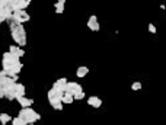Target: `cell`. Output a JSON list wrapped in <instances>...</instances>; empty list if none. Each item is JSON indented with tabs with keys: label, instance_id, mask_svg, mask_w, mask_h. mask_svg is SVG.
<instances>
[{
	"label": "cell",
	"instance_id": "603a6c76",
	"mask_svg": "<svg viewBox=\"0 0 166 125\" xmlns=\"http://www.w3.org/2000/svg\"><path fill=\"white\" fill-rule=\"evenodd\" d=\"M28 125H37V124H28Z\"/></svg>",
	"mask_w": 166,
	"mask_h": 125
},
{
	"label": "cell",
	"instance_id": "ac0fdd59",
	"mask_svg": "<svg viewBox=\"0 0 166 125\" xmlns=\"http://www.w3.org/2000/svg\"><path fill=\"white\" fill-rule=\"evenodd\" d=\"M12 125H28V122H26L23 118L16 117V118H13L12 119Z\"/></svg>",
	"mask_w": 166,
	"mask_h": 125
},
{
	"label": "cell",
	"instance_id": "4fadbf2b",
	"mask_svg": "<svg viewBox=\"0 0 166 125\" xmlns=\"http://www.w3.org/2000/svg\"><path fill=\"white\" fill-rule=\"evenodd\" d=\"M15 93H16V99H18V98H23V96H25V93H26L25 86L18 82L16 86H15Z\"/></svg>",
	"mask_w": 166,
	"mask_h": 125
},
{
	"label": "cell",
	"instance_id": "7a4b0ae2",
	"mask_svg": "<svg viewBox=\"0 0 166 125\" xmlns=\"http://www.w3.org/2000/svg\"><path fill=\"white\" fill-rule=\"evenodd\" d=\"M63 96H64V93L61 92V90H57V89H54V88H51L48 90V93H47L48 102H50V105H51L55 111H61V109H63V105H64Z\"/></svg>",
	"mask_w": 166,
	"mask_h": 125
},
{
	"label": "cell",
	"instance_id": "30bf717a",
	"mask_svg": "<svg viewBox=\"0 0 166 125\" xmlns=\"http://www.w3.org/2000/svg\"><path fill=\"white\" fill-rule=\"evenodd\" d=\"M16 102L21 105V108H31V106L34 105V99H29V98H26V96H23V98H18Z\"/></svg>",
	"mask_w": 166,
	"mask_h": 125
},
{
	"label": "cell",
	"instance_id": "3957f363",
	"mask_svg": "<svg viewBox=\"0 0 166 125\" xmlns=\"http://www.w3.org/2000/svg\"><path fill=\"white\" fill-rule=\"evenodd\" d=\"M18 117L23 118L28 124H35L37 121L41 119V115H39L37 111H34L32 108H22L21 111H19V115H18Z\"/></svg>",
	"mask_w": 166,
	"mask_h": 125
},
{
	"label": "cell",
	"instance_id": "e0dca14e",
	"mask_svg": "<svg viewBox=\"0 0 166 125\" xmlns=\"http://www.w3.org/2000/svg\"><path fill=\"white\" fill-rule=\"evenodd\" d=\"M73 102H74V96L70 95V93H64V96H63V103L64 105H70V103H73Z\"/></svg>",
	"mask_w": 166,
	"mask_h": 125
},
{
	"label": "cell",
	"instance_id": "9a60e30c",
	"mask_svg": "<svg viewBox=\"0 0 166 125\" xmlns=\"http://www.w3.org/2000/svg\"><path fill=\"white\" fill-rule=\"evenodd\" d=\"M13 118L9 115V113H0V124L2 125H6L9 122H12Z\"/></svg>",
	"mask_w": 166,
	"mask_h": 125
},
{
	"label": "cell",
	"instance_id": "5b68a950",
	"mask_svg": "<svg viewBox=\"0 0 166 125\" xmlns=\"http://www.w3.org/2000/svg\"><path fill=\"white\" fill-rule=\"evenodd\" d=\"M29 4H31V0H9V6L12 9V12L25 10Z\"/></svg>",
	"mask_w": 166,
	"mask_h": 125
},
{
	"label": "cell",
	"instance_id": "44dd1931",
	"mask_svg": "<svg viewBox=\"0 0 166 125\" xmlns=\"http://www.w3.org/2000/svg\"><path fill=\"white\" fill-rule=\"evenodd\" d=\"M149 32L150 33H156V26L153 23H149Z\"/></svg>",
	"mask_w": 166,
	"mask_h": 125
},
{
	"label": "cell",
	"instance_id": "ffe728a7",
	"mask_svg": "<svg viewBox=\"0 0 166 125\" xmlns=\"http://www.w3.org/2000/svg\"><path fill=\"white\" fill-rule=\"evenodd\" d=\"M85 92H80V93H77V95H74V100H82V99H85Z\"/></svg>",
	"mask_w": 166,
	"mask_h": 125
},
{
	"label": "cell",
	"instance_id": "5bb4252c",
	"mask_svg": "<svg viewBox=\"0 0 166 125\" xmlns=\"http://www.w3.org/2000/svg\"><path fill=\"white\" fill-rule=\"evenodd\" d=\"M88 73H89V67H86V66H82V67H79V68L76 70L77 77H85Z\"/></svg>",
	"mask_w": 166,
	"mask_h": 125
},
{
	"label": "cell",
	"instance_id": "2e32d148",
	"mask_svg": "<svg viewBox=\"0 0 166 125\" xmlns=\"http://www.w3.org/2000/svg\"><path fill=\"white\" fill-rule=\"evenodd\" d=\"M64 4H66V2H64V0H58V2L54 4L55 12L58 13V15H61V13L64 12Z\"/></svg>",
	"mask_w": 166,
	"mask_h": 125
},
{
	"label": "cell",
	"instance_id": "8992f818",
	"mask_svg": "<svg viewBox=\"0 0 166 125\" xmlns=\"http://www.w3.org/2000/svg\"><path fill=\"white\" fill-rule=\"evenodd\" d=\"M29 19H31V16H29V13L26 12V10H19V12H13L12 18H10L9 21L18 22V23H22V25H23V23H25V22H28Z\"/></svg>",
	"mask_w": 166,
	"mask_h": 125
},
{
	"label": "cell",
	"instance_id": "8fae6325",
	"mask_svg": "<svg viewBox=\"0 0 166 125\" xmlns=\"http://www.w3.org/2000/svg\"><path fill=\"white\" fill-rule=\"evenodd\" d=\"M88 103H89V106H92V108L98 109L102 106V99L98 98V96H90L89 99H88Z\"/></svg>",
	"mask_w": 166,
	"mask_h": 125
},
{
	"label": "cell",
	"instance_id": "7402d4cb",
	"mask_svg": "<svg viewBox=\"0 0 166 125\" xmlns=\"http://www.w3.org/2000/svg\"><path fill=\"white\" fill-rule=\"evenodd\" d=\"M2 98H4V88H3V84H2V82H0V99Z\"/></svg>",
	"mask_w": 166,
	"mask_h": 125
},
{
	"label": "cell",
	"instance_id": "ba28073f",
	"mask_svg": "<svg viewBox=\"0 0 166 125\" xmlns=\"http://www.w3.org/2000/svg\"><path fill=\"white\" fill-rule=\"evenodd\" d=\"M67 79H64V77H61V79L55 80L54 84H53V88L57 89V90H61L63 93H66V86H67Z\"/></svg>",
	"mask_w": 166,
	"mask_h": 125
},
{
	"label": "cell",
	"instance_id": "6da1fadb",
	"mask_svg": "<svg viewBox=\"0 0 166 125\" xmlns=\"http://www.w3.org/2000/svg\"><path fill=\"white\" fill-rule=\"evenodd\" d=\"M9 29H10V37L16 42V45L23 48L26 45V31L23 28V25L18 23V22L9 21Z\"/></svg>",
	"mask_w": 166,
	"mask_h": 125
},
{
	"label": "cell",
	"instance_id": "277c9868",
	"mask_svg": "<svg viewBox=\"0 0 166 125\" xmlns=\"http://www.w3.org/2000/svg\"><path fill=\"white\" fill-rule=\"evenodd\" d=\"M18 62H21V58L16 57V55L10 54L9 51H6L3 54V57H2V67H3L4 71H9L15 64H18Z\"/></svg>",
	"mask_w": 166,
	"mask_h": 125
},
{
	"label": "cell",
	"instance_id": "7c38bea8",
	"mask_svg": "<svg viewBox=\"0 0 166 125\" xmlns=\"http://www.w3.org/2000/svg\"><path fill=\"white\" fill-rule=\"evenodd\" d=\"M9 52L13 55H16V57H23L25 55V51L21 50V47H18V45H9Z\"/></svg>",
	"mask_w": 166,
	"mask_h": 125
},
{
	"label": "cell",
	"instance_id": "9c48e42d",
	"mask_svg": "<svg viewBox=\"0 0 166 125\" xmlns=\"http://www.w3.org/2000/svg\"><path fill=\"white\" fill-rule=\"evenodd\" d=\"M88 28H89L90 31H93V32L99 31V22H98V18L95 16V15H92V16L89 18V21H88Z\"/></svg>",
	"mask_w": 166,
	"mask_h": 125
},
{
	"label": "cell",
	"instance_id": "52a82bcc",
	"mask_svg": "<svg viewBox=\"0 0 166 125\" xmlns=\"http://www.w3.org/2000/svg\"><path fill=\"white\" fill-rule=\"evenodd\" d=\"M83 92V89H82V86L79 83H76V82H68L67 86H66V93H70V95H77V93Z\"/></svg>",
	"mask_w": 166,
	"mask_h": 125
},
{
	"label": "cell",
	"instance_id": "d6986e66",
	"mask_svg": "<svg viewBox=\"0 0 166 125\" xmlns=\"http://www.w3.org/2000/svg\"><path fill=\"white\" fill-rule=\"evenodd\" d=\"M131 89H133V90H140V89H141V83H140V82H134V83L131 84Z\"/></svg>",
	"mask_w": 166,
	"mask_h": 125
}]
</instances>
